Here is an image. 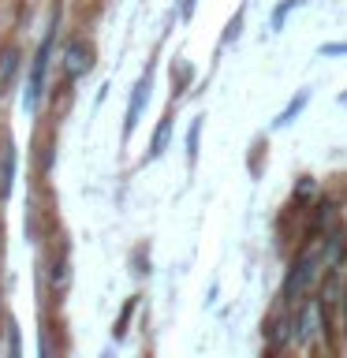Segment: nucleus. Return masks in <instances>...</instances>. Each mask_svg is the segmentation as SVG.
<instances>
[{
	"label": "nucleus",
	"mask_w": 347,
	"mask_h": 358,
	"mask_svg": "<svg viewBox=\"0 0 347 358\" xmlns=\"http://www.w3.org/2000/svg\"><path fill=\"white\" fill-rule=\"evenodd\" d=\"M344 313H347V295H344Z\"/></svg>",
	"instance_id": "obj_6"
},
{
	"label": "nucleus",
	"mask_w": 347,
	"mask_h": 358,
	"mask_svg": "<svg viewBox=\"0 0 347 358\" xmlns=\"http://www.w3.org/2000/svg\"><path fill=\"white\" fill-rule=\"evenodd\" d=\"M313 273H318V257L313 254H302L295 265H291V273H288V280H284V295L288 299H299L302 291L310 287V280H313Z\"/></svg>",
	"instance_id": "obj_1"
},
{
	"label": "nucleus",
	"mask_w": 347,
	"mask_h": 358,
	"mask_svg": "<svg viewBox=\"0 0 347 358\" xmlns=\"http://www.w3.org/2000/svg\"><path fill=\"white\" fill-rule=\"evenodd\" d=\"M318 329H321V302H310V306L302 310V317H299L295 340H299V343H310L313 336H318Z\"/></svg>",
	"instance_id": "obj_3"
},
{
	"label": "nucleus",
	"mask_w": 347,
	"mask_h": 358,
	"mask_svg": "<svg viewBox=\"0 0 347 358\" xmlns=\"http://www.w3.org/2000/svg\"><path fill=\"white\" fill-rule=\"evenodd\" d=\"M321 52H347V45H325Z\"/></svg>",
	"instance_id": "obj_5"
},
{
	"label": "nucleus",
	"mask_w": 347,
	"mask_h": 358,
	"mask_svg": "<svg viewBox=\"0 0 347 358\" xmlns=\"http://www.w3.org/2000/svg\"><path fill=\"white\" fill-rule=\"evenodd\" d=\"M150 71L142 75V83H139V90H134V105L127 108V127H134L139 123V116H142V108H146V101H150Z\"/></svg>",
	"instance_id": "obj_4"
},
{
	"label": "nucleus",
	"mask_w": 347,
	"mask_h": 358,
	"mask_svg": "<svg viewBox=\"0 0 347 358\" xmlns=\"http://www.w3.org/2000/svg\"><path fill=\"white\" fill-rule=\"evenodd\" d=\"M90 67H94V49H90L86 41H71V49H67V75H86Z\"/></svg>",
	"instance_id": "obj_2"
}]
</instances>
